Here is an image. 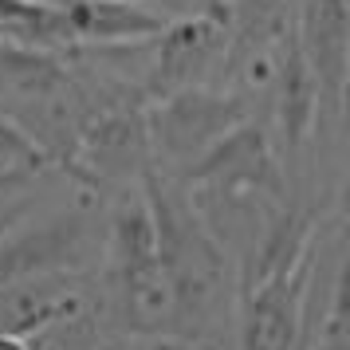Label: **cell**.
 Listing matches in <instances>:
<instances>
[{"label": "cell", "instance_id": "1", "mask_svg": "<svg viewBox=\"0 0 350 350\" xmlns=\"http://www.w3.org/2000/svg\"><path fill=\"white\" fill-rule=\"evenodd\" d=\"M138 185H142V197L154 217L158 260L165 268L170 291H174L177 338L205 347V338L224 319V303L232 295L237 268L221 252V244L208 237L201 217L193 213L189 193L177 177L150 170Z\"/></svg>", "mask_w": 350, "mask_h": 350}, {"label": "cell", "instance_id": "2", "mask_svg": "<svg viewBox=\"0 0 350 350\" xmlns=\"http://www.w3.org/2000/svg\"><path fill=\"white\" fill-rule=\"evenodd\" d=\"M256 118V103L237 87H185L174 95L146 107V134L158 174L177 177L205 154L213 142H221L228 130Z\"/></svg>", "mask_w": 350, "mask_h": 350}, {"label": "cell", "instance_id": "3", "mask_svg": "<svg viewBox=\"0 0 350 350\" xmlns=\"http://www.w3.org/2000/svg\"><path fill=\"white\" fill-rule=\"evenodd\" d=\"M103 252V208L71 205L48 217H24L0 237V291L24 280L91 271Z\"/></svg>", "mask_w": 350, "mask_h": 350}, {"label": "cell", "instance_id": "4", "mask_svg": "<svg viewBox=\"0 0 350 350\" xmlns=\"http://www.w3.org/2000/svg\"><path fill=\"white\" fill-rule=\"evenodd\" d=\"M154 170L150 134H146L142 103H114L87 118L75 138L64 174H71L83 189H134Z\"/></svg>", "mask_w": 350, "mask_h": 350}, {"label": "cell", "instance_id": "5", "mask_svg": "<svg viewBox=\"0 0 350 350\" xmlns=\"http://www.w3.org/2000/svg\"><path fill=\"white\" fill-rule=\"evenodd\" d=\"M224 36L228 28H224L221 0L177 20L170 16L165 28L150 40V59H146V75L138 79V98L150 107L174 91L213 83L224 59Z\"/></svg>", "mask_w": 350, "mask_h": 350}, {"label": "cell", "instance_id": "6", "mask_svg": "<svg viewBox=\"0 0 350 350\" xmlns=\"http://www.w3.org/2000/svg\"><path fill=\"white\" fill-rule=\"evenodd\" d=\"M177 181L185 189L201 193H248V197H268V201L291 197L284 154L271 142L268 122H260V118H248L237 130H228L189 170H181Z\"/></svg>", "mask_w": 350, "mask_h": 350}, {"label": "cell", "instance_id": "7", "mask_svg": "<svg viewBox=\"0 0 350 350\" xmlns=\"http://www.w3.org/2000/svg\"><path fill=\"white\" fill-rule=\"evenodd\" d=\"M311 260L315 244L291 271H280L237 295V350H299Z\"/></svg>", "mask_w": 350, "mask_h": 350}, {"label": "cell", "instance_id": "8", "mask_svg": "<svg viewBox=\"0 0 350 350\" xmlns=\"http://www.w3.org/2000/svg\"><path fill=\"white\" fill-rule=\"evenodd\" d=\"M83 315H98V280L91 271L40 275L0 291V338H36Z\"/></svg>", "mask_w": 350, "mask_h": 350}, {"label": "cell", "instance_id": "9", "mask_svg": "<svg viewBox=\"0 0 350 350\" xmlns=\"http://www.w3.org/2000/svg\"><path fill=\"white\" fill-rule=\"evenodd\" d=\"M299 0H232L224 4V59L213 87H232L248 67L264 64L295 32Z\"/></svg>", "mask_w": 350, "mask_h": 350}, {"label": "cell", "instance_id": "10", "mask_svg": "<svg viewBox=\"0 0 350 350\" xmlns=\"http://www.w3.org/2000/svg\"><path fill=\"white\" fill-rule=\"evenodd\" d=\"M48 170V158L40 154V146L16 126V122H8L4 114H0V174H44Z\"/></svg>", "mask_w": 350, "mask_h": 350}]
</instances>
